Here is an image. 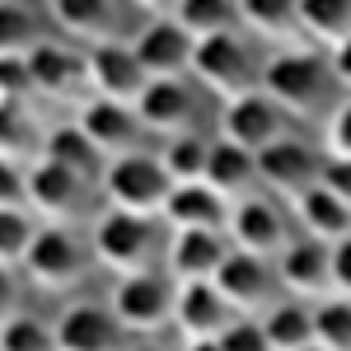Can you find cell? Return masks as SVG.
<instances>
[{
	"label": "cell",
	"instance_id": "5b68a950",
	"mask_svg": "<svg viewBox=\"0 0 351 351\" xmlns=\"http://www.w3.org/2000/svg\"><path fill=\"white\" fill-rule=\"evenodd\" d=\"M192 75L206 84L211 94H220V99H239V94H248V89H258L253 56H248V47H243V38H234V33L197 38Z\"/></svg>",
	"mask_w": 351,
	"mask_h": 351
},
{
	"label": "cell",
	"instance_id": "cb8c5ba5",
	"mask_svg": "<svg viewBox=\"0 0 351 351\" xmlns=\"http://www.w3.org/2000/svg\"><path fill=\"white\" fill-rule=\"evenodd\" d=\"M43 160L61 164V169H71V173H80L84 183L104 178V169H108V155L89 141V132H84L80 122H75V127H56V132H47V141H43Z\"/></svg>",
	"mask_w": 351,
	"mask_h": 351
},
{
	"label": "cell",
	"instance_id": "4dcf8cb0",
	"mask_svg": "<svg viewBox=\"0 0 351 351\" xmlns=\"http://www.w3.org/2000/svg\"><path fill=\"white\" fill-rule=\"evenodd\" d=\"M314 337L324 351H351V295H328L314 304Z\"/></svg>",
	"mask_w": 351,
	"mask_h": 351
},
{
	"label": "cell",
	"instance_id": "83f0119b",
	"mask_svg": "<svg viewBox=\"0 0 351 351\" xmlns=\"http://www.w3.org/2000/svg\"><path fill=\"white\" fill-rule=\"evenodd\" d=\"M300 33L332 52L351 38V0H300Z\"/></svg>",
	"mask_w": 351,
	"mask_h": 351
},
{
	"label": "cell",
	"instance_id": "d6986e66",
	"mask_svg": "<svg viewBox=\"0 0 351 351\" xmlns=\"http://www.w3.org/2000/svg\"><path fill=\"white\" fill-rule=\"evenodd\" d=\"M192 112H197V99L192 89L178 80H150L145 94L136 99V117L145 132H160V136H178V132H192Z\"/></svg>",
	"mask_w": 351,
	"mask_h": 351
},
{
	"label": "cell",
	"instance_id": "60d3db41",
	"mask_svg": "<svg viewBox=\"0 0 351 351\" xmlns=\"http://www.w3.org/2000/svg\"><path fill=\"white\" fill-rule=\"evenodd\" d=\"M183 351H220V342H183Z\"/></svg>",
	"mask_w": 351,
	"mask_h": 351
},
{
	"label": "cell",
	"instance_id": "2e32d148",
	"mask_svg": "<svg viewBox=\"0 0 351 351\" xmlns=\"http://www.w3.org/2000/svg\"><path fill=\"white\" fill-rule=\"evenodd\" d=\"M84 192H89V183H84L80 173H71V169H61L52 160L33 164L24 173L28 211H38V216H47V220H75L84 211Z\"/></svg>",
	"mask_w": 351,
	"mask_h": 351
},
{
	"label": "cell",
	"instance_id": "44dd1931",
	"mask_svg": "<svg viewBox=\"0 0 351 351\" xmlns=\"http://www.w3.org/2000/svg\"><path fill=\"white\" fill-rule=\"evenodd\" d=\"M160 216L169 220L173 230H225L230 202H225L211 183H173V192H169Z\"/></svg>",
	"mask_w": 351,
	"mask_h": 351
},
{
	"label": "cell",
	"instance_id": "30bf717a",
	"mask_svg": "<svg viewBox=\"0 0 351 351\" xmlns=\"http://www.w3.org/2000/svg\"><path fill=\"white\" fill-rule=\"evenodd\" d=\"M234 319H239V309L220 295L216 281H183V286H178L173 328L183 332V342H216Z\"/></svg>",
	"mask_w": 351,
	"mask_h": 351
},
{
	"label": "cell",
	"instance_id": "f35d334b",
	"mask_svg": "<svg viewBox=\"0 0 351 351\" xmlns=\"http://www.w3.org/2000/svg\"><path fill=\"white\" fill-rule=\"evenodd\" d=\"M328 66H332V75H337V84H347V89H351V38L332 47V56H328Z\"/></svg>",
	"mask_w": 351,
	"mask_h": 351
},
{
	"label": "cell",
	"instance_id": "ac0fdd59",
	"mask_svg": "<svg viewBox=\"0 0 351 351\" xmlns=\"http://www.w3.org/2000/svg\"><path fill=\"white\" fill-rule=\"evenodd\" d=\"M80 127L89 132V141H94L108 160L141 150V145H136V141H141L136 104H117V99H99V94H94V99L80 108Z\"/></svg>",
	"mask_w": 351,
	"mask_h": 351
},
{
	"label": "cell",
	"instance_id": "9c48e42d",
	"mask_svg": "<svg viewBox=\"0 0 351 351\" xmlns=\"http://www.w3.org/2000/svg\"><path fill=\"white\" fill-rule=\"evenodd\" d=\"M89 89L99 94V99H117V104H136L141 94H145V84H150V71L141 66V56H136L132 43H94L89 47Z\"/></svg>",
	"mask_w": 351,
	"mask_h": 351
},
{
	"label": "cell",
	"instance_id": "8fae6325",
	"mask_svg": "<svg viewBox=\"0 0 351 351\" xmlns=\"http://www.w3.org/2000/svg\"><path fill=\"white\" fill-rule=\"evenodd\" d=\"M276 276H281V286L300 300L337 295V286H332V243L314 239V234L286 243L281 258H276Z\"/></svg>",
	"mask_w": 351,
	"mask_h": 351
},
{
	"label": "cell",
	"instance_id": "836d02e7",
	"mask_svg": "<svg viewBox=\"0 0 351 351\" xmlns=\"http://www.w3.org/2000/svg\"><path fill=\"white\" fill-rule=\"evenodd\" d=\"M33 239H38L33 216L19 211V206H5V216H0V258H5V267H24Z\"/></svg>",
	"mask_w": 351,
	"mask_h": 351
},
{
	"label": "cell",
	"instance_id": "d590c367",
	"mask_svg": "<svg viewBox=\"0 0 351 351\" xmlns=\"http://www.w3.org/2000/svg\"><path fill=\"white\" fill-rule=\"evenodd\" d=\"M324 155L351 160V99H342L324 122Z\"/></svg>",
	"mask_w": 351,
	"mask_h": 351
},
{
	"label": "cell",
	"instance_id": "ffe728a7",
	"mask_svg": "<svg viewBox=\"0 0 351 351\" xmlns=\"http://www.w3.org/2000/svg\"><path fill=\"white\" fill-rule=\"evenodd\" d=\"M28 75H33V89L47 94V99H66L75 94L80 84H89V56L71 52L61 43H43L28 52Z\"/></svg>",
	"mask_w": 351,
	"mask_h": 351
},
{
	"label": "cell",
	"instance_id": "ab89813d",
	"mask_svg": "<svg viewBox=\"0 0 351 351\" xmlns=\"http://www.w3.org/2000/svg\"><path fill=\"white\" fill-rule=\"evenodd\" d=\"M132 5L150 10V14H169V10H173V0H132Z\"/></svg>",
	"mask_w": 351,
	"mask_h": 351
},
{
	"label": "cell",
	"instance_id": "d6a6232c",
	"mask_svg": "<svg viewBox=\"0 0 351 351\" xmlns=\"http://www.w3.org/2000/svg\"><path fill=\"white\" fill-rule=\"evenodd\" d=\"M0 351H61L56 328H47L33 314H10L0 328Z\"/></svg>",
	"mask_w": 351,
	"mask_h": 351
},
{
	"label": "cell",
	"instance_id": "277c9868",
	"mask_svg": "<svg viewBox=\"0 0 351 351\" xmlns=\"http://www.w3.org/2000/svg\"><path fill=\"white\" fill-rule=\"evenodd\" d=\"M173 300H178V281L160 276V271H132L117 276L108 304L117 309V319L127 324V332H160L164 324H173Z\"/></svg>",
	"mask_w": 351,
	"mask_h": 351
},
{
	"label": "cell",
	"instance_id": "3957f363",
	"mask_svg": "<svg viewBox=\"0 0 351 351\" xmlns=\"http://www.w3.org/2000/svg\"><path fill=\"white\" fill-rule=\"evenodd\" d=\"M155 253H160V239H155L150 216L108 206L104 216L94 220V258H99L108 271H117V276L150 271L155 267Z\"/></svg>",
	"mask_w": 351,
	"mask_h": 351
},
{
	"label": "cell",
	"instance_id": "9a60e30c",
	"mask_svg": "<svg viewBox=\"0 0 351 351\" xmlns=\"http://www.w3.org/2000/svg\"><path fill=\"white\" fill-rule=\"evenodd\" d=\"M319 173H324V155H314L304 141L281 136L276 145L258 150V178L291 202H300L309 188H319Z\"/></svg>",
	"mask_w": 351,
	"mask_h": 351
},
{
	"label": "cell",
	"instance_id": "e0dca14e",
	"mask_svg": "<svg viewBox=\"0 0 351 351\" xmlns=\"http://www.w3.org/2000/svg\"><path fill=\"white\" fill-rule=\"evenodd\" d=\"M230 248L220 230H173L169 248H164V263L169 276L183 286V281H216V271L225 267Z\"/></svg>",
	"mask_w": 351,
	"mask_h": 351
},
{
	"label": "cell",
	"instance_id": "f1b7e54d",
	"mask_svg": "<svg viewBox=\"0 0 351 351\" xmlns=\"http://www.w3.org/2000/svg\"><path fill=\"white\" fill-rule=\"evenodd\" d=\"M192 38H216V33H234L239 24V0H173L169 10Z\"/></svg>",
	"mask_w": 351,
	"mask_h": 351
},
{
	"label": "cell",
	"instance_id": "74e56055",
	"mask_svg": "<svg viewBox=\"0 0 351 351\" xmlns=\"http://www.w3.org/2000/svg\"><path fill=\"white\" fill-rule=\"evenodd\" d=\"M332 286L337 295H351V234L332 243Z\"/></svg>",
	"mask_w": 351,
	"mask_h": 351
},
{
	"label": "cell",
	"instance_id": "5bb4252c",
	"mask_svg": "<svg viewBox=\"0 0 351 351\" xmlns=\"http://www.w3.org/2000/svg\"><path fill=\"white\" fill-rule=\"evenodd\" d=\"M225 234H230L234 248L258 253V258H281V248L291 243V234H286V216L271 206L267 197H239V202L230 206Z\"/></svg>",
	"mask_w": 351,
	"mask_h": 351
},
{
	"label": "cell",
	"instance_id": "8992f818",
	"mask_svg": "<svg viewBox=\"0 0 351 351\" xmlns=\"http://www.w3.org/2000/svg\"><path fill=\"white\" fill-rule=\"evenodd\" d=\"M286 117L291 112L271 99L267 89H248L239 99H225V112H220V136L234 141L243 150H267L286 136Z\"/></svg>",
	"mask_w": 351,
	"mask_h": 351
},
{
	"label": "cell",
	"instance_id": "1f68e13d",
	"mask_svg": "<svg viewBox=\"0 0 351 351\" xmlns=\"http://www.w3.org/2000/svg\"><path fill=\"white\" fill-rule=\"evenodd\" d=\"M0 38H5V56H28L33 47H43V28L33 19L24 0H5V19H0Z\"/></svg>",
	"mask_w": 351,
	"mask_h": 351
},
{
	"label": "cell",
	"instance_id": "8d00e7d4",
	"mask_svg": "<svg viewBox=\"0 0 351 351\" xmlns=\"http://www.w3.org/2000/svg\"><path fill=\"white\" fill-rule=\"evenodd\" d=\"M319 183L328 192H337L342 202L351 206V160H337V155H324V173H319Z\"/></svg>",
	"mask_w": 351,
	"mask_h": 351
},
{
	"label": "cell",
	"instance_id": "484cf974",
	"mask_svg": "<svg viewBox=\"0 0 351 351\" xmlns=\"http://www.w3.org/2000/svg\"><path fill=\"white\" fill-rule=\"evenodd\" d=\"M295 216H300V225H304V234H314V239H324V243H337V239L351 234V206L337 192H328L324 183L309 188L295 202Z\"/></svg>",
	"mask_w": 351,
	"mask_h": 351
},
{
	"label": "cell",
	"instance_id": "52a82bcc",
	"mask_svg": "<svg viewBox=\"0 0 351 351\" xmlns=\"http://www.w3.org/2000/svg\"><path fill=\"white\" fill-rule=\"evenodd\" d=\"M89 267V253H84V243L66 230V225H47V230H38V239L28 248L24 258V271L43 286V291H66V286H75Z\"/></svg>",
	"mask_w": 351,
	"mask_h": 351
},
{
	"label": "cell",
	"instance_id": "7c38bea8",
	"mask_svg": "<svg viewBox=\"0 0 351 351\" xmlns=\"http://www.w3.org/2000/svg\"><path fill=\"white\" fill-rule=\"evenodd\" d=\"M216 286H220V295L230 300L239 314H263L267 304H276V286H281V276L271 271L267 258L243 253V248H230L225 267L216 271Z\"/></svg>",
	"mask_w": 351,
	"mask_h": 351
},
{
	"label": "cell",
	"instance_id": "f546056e",
	"mask_svg": "<svg viewBox=\"0 0 351 351\" xmlns=\"http://www.w3.org/2000/svg\"><path fill=\"white\" fill-rule=\"evenodd\" d=\"M211 145H216V141H202L197 132L169 136V145L160 150L169 178H173V183H206V169H211Z\"/></svg>",
	"mask_w": 351,
	"mask_h": 351
},
{
	"label": "cell",
	"instance_id": "4fadbf2b",
	"mask_svg": "<svg viewBox=\"0 0 351 351\" xmlns=\"http://www.w3.org/2000/svg\"><path fill=\"white\" fill-rule=\"evenodd\" d=\"M56 342L61 351H127V324L117 319L112 304H71L56 319Z\"/></svg>",
	"mask_w": 351,
	"mask_h": 351
},
{
	"label": "cell",
	"instance_id": "b9f144b4",
	"mask_svg": "<svg viewBox=\"0 0 351 351\" xmlns=\"http://www.w3.org/2000/svg\"><path fill=\"white\" fill-rule=\"evenodd\" d=\"M127 351H164V347H155V342H136V347H127Z\"/></svg>",
	"mask_w": 351,
	"mask_h": 351
},
{
	"label": "cell",
	"instance_id": "7a4b0ae2",
	"mask_svg": "<svg viewBox=\"0 0 351 351\" xmlns=\"http://www.w3.org/2000/svg\"><path fill=\"white\" fill-rule=\"evenodd\" d=\"M99 183H104L108 206H122V211H136V216H160L169 192H173V178H169L164 160L160 155H141V150L108 160Z\"/></svg>",
	"mask_w": 351,
	"mask_h": 351
},
{
	"label": "cell",
	"instance_id": "7bdbcfd3",
	"mask_svg": "<svg viewBox=\"0 0 351 351\" xmlns=\"http://www.w3.org/2000/svg\"><path fill=\"white\" fill-rule=\"evenodd\" d=\"M304 351H324V347H304Z\"/></svg>",
	"mask_w": 351,
	"mask_h": 351
},
{
	"label": "cell",
	"instance_id": "d4e9b609",
	"mask_svg": "<svg viewBox=\"0 0 351 351\" xmlns=\"http://www.w3.org/2000/svg\"><path fill=\"white\" fill-rule=\"evenodd\" d=\"M52 5V19L61 33L80 38V43H108L112 28H117V10L112 0H47Z\"/></svg>",
	"mask_w": 351,
	"mask_h": 351
},
{
	"label": "cell",
	"instance_id": "e575fe53",
	"mask_svg": "<svg viewBox=\"0 0 351 351\" xmlns=\"http://www.w3.org/2000/svg\"><path fill=\"white\" fill-rule=\"evenodd\" d=\"M216 342H220V351H271L263 324H258V319H243V314L225 328V332H220Z\"/></svg>",
	"mask_w": 351,
	"mask_h": 351
},
{
	"label": "cell",
	"instance_id": "7402d4cb",
	"mask_svg": "<svg viewBox=\"0 0 351 351\" xmlns=\"http://www.w3.org/2000/svg\"><path fill=\"white\" fill-rule=\"evenodd\" d=\"M206 183H211L230 206H234L239 197H253V183H263V178H258V155L243 150V145H234V141H225V136H216Z\"/></svg>",
	"mask_w": 351,
	"mask_h": 351
},
{
	"label": "cell",
	"instance_id": "6da1fadb",
	"mask_svg": "<svg viewBox=\"0 0 351 351\" xmlns=\"http://www.w3.org/2000/svg\"><path fill=\"white\" fill-rule=\"evenodd\" d=\"M332 66L314 52H276L263 66V89L291 117H314L328 104V89H332Z\"/></svg>",
	"mask_w": 351,
	"mask_h": 351
},
{
	"label": "cell",
	"instance_id": "603a6c76",
	"mask_svg": "<svg viewBox=\"0 0 351 351\" xmlns=\"http://www.w3.org/2000/svg\"><path fill=\"white\" fill-rule=\"evenodd\" d=\"M258 324H263V332H267L271 351H304V347H319V337H314V304H304L300 295L267 304Z\"/></svg>",
	"mask_w": 351,
	"mask_h": 351
},
{
	"label": "cell",
	"instance_id": "ba28073f",
	"mask_svg": "<svg viewBox=\"0 0 351 351\" xmlns=\"http://www.w3.org/2000/svg\"><path fill=\"white\" fill-rule=\"evenodd\" d=\"M132 47H136V56H141V66L150 71V80H178L183 71H192L197 38H192L173 14H150V24L136 28Z\"/></svg>",
	"mask_w": 351,
	"mask_h": 351
},
{
	"label": "cell",
	"instance_id": "4316f807",
	"mask_svg": "<svg viewBox=\"0 0 351 351\" xmlns=\"http://www.w3.org/2000/svg\"><path fill=\"white\" fill-rule=\"evenodd\" d=\"M239 24L267 43H286L300 33V0H239Z\"/></svg>",
	"mask_w": 351,
	"mask_h": 351
}]
</instances>
